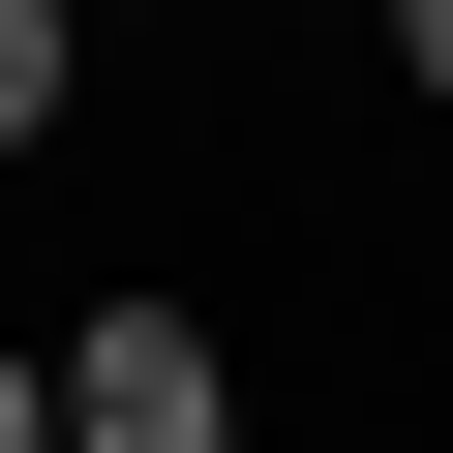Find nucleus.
I'll return each mask as SVG.
<instances>
[{"mask_svg":"<svg viewBox=\"0 0 453 453\" xmlns=\"http://www.w3.org/2000/svg\"><path fill=\"white\" fill-rule=\"evenodd\" d=\"M61 453H242V333L211 303H61Z\"/></svg>","mask_w":453,"mask_h":453,"instance_id":"nucleus-1","label":"nucleus"},{"mask_svg":"<svg viewBox=\"0 0 453 453\" xmlns=\"http://www.w3.org/2000/svg\"><path fill=\"white\" fill-rule=\"evenodd\" d=\"M91 121V31H61V0H0V151H61Z\"/></svg>","mask_w":453,"mask_h":453,"instance_id":"nucleus-2","label":"nucleus"},{"mask_svg":"<svg viewBox=\"0 0 453 453\" xmlns=\"http://www.w3.org/2000/svg\"><path fill=\"white\" fill-rule=\"evenodd\" d=\"M0 453H61V333H0Z\"/></svg>","mask_w":453,"mask_h":453,"instance_id":"nucleus-3","label":"nucleus"},{"mask_svg":"<svg viewBox=\"0 0 453 453\" xmlns=\"http://www.w3.org/2000/svg\"><path fill=\"white\" fill-rule=\"evenodd\" d=\"M393 91H423V121H453V0H393Z\"/></svg>","mask_w":453,"mask_h":453,"instance_id":"nucleus-4","label":"nucleus"}]
</instances>
